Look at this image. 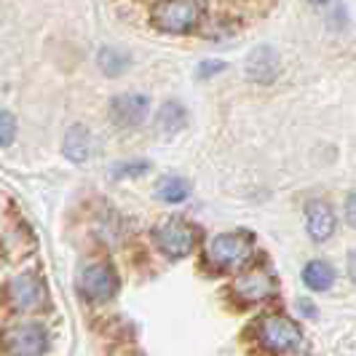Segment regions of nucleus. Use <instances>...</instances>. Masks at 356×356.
<instances>
[{"mask_svg": "<svg viewBox=\"0 0 356 356\" xmlns=\"http://www.w3.org/2000/svg\"><path fill=\"white\" fill-rule=\"evenodd\" d=\"M78 286L89 300L102 303V300H110L118 292V276H115L113 266H107V263H91L81 270Z\"/></svg>", "mask_w": 356, "mask_h": 356, "instance_id": "nucleus-5", "label": "nucleus"}, {"mask_svg": "<svg viewBox=\"0 0 356 356\" xmlns=\"http://www.w3.org/2000/svg\"><path fill=\"white\" fill-rule=\"evenodd\" d=\"M346 220L356 228V193L348 196V201H346Z\"/></svg>", "mask_w": 356, "mask_h": 356, "instance_id": "nucleus-21", "label": "nucleus"}, {"mask_svg": "<svg viewBox=\"0 0 356 356\" xmlns=\"http://www.w3.org/2000/svg\"><path fill=\"white\" fill-rule=\"evenodd\" d=\"M311 3H316V6H321V3H330V0H311Z\"/></svg>", "mask_w": 356, "mask_h": 356, "instance_id": "nucleus-23", "label": "nucleus"}, {"mask_svg": "<svg viewBox=\"0 0 356 356\" xmlns=\"http://www.w3.org/2000/svg\"><path fill=\"white\" fill-rule=\"evenodd\" d=\"M348 273H351V279L356 282V250L348 254Z\"/></svg>", "mask_w": 356, "mask_h": 356, "instance_id": "nucleus-22", "label": "nucleus"}, {"mask_svg": "<svg viewBox=\"0 0 356 356\" xmlns=\"http://www.w3.org/2000/svg\"><path fill=\"white\" fill-rule=\"evenodd\" d=\"M6 295H8V303L17 311H35L46 303V284L35 273H22L17 279H11Z\"/></svg>", "mask_w": 356, "mask_h": 356, "instance_id": "nucleus-7", "label": "nucleus"}, {"mask_svg": "<svg viewBox=\"0 0 356 356\" xmlns=\"http://www.w3.org/2000/svg\"><path fill=\"white\" fill-rule=\"evenodd\" d=\"M156 244L166 257H185L196 247V231L182 220H166L156 228Z\"/></svg>", "mask_w": 356, "mask_h": 356, "instance_id": "nucleus-6", "label": "nucleus"}, {"mask_svg": "<svg viewBox=\"0 0 356 356\" xmlns=\"http://www.w3.org/2000/svg\"><path fill=\"white\" fill-rule=\"evenodd\" d=\"M65 156L75 163H83L89 159V131L83 126H72L65 134Z\"/></svg>", "mask_w": 356, "mask_h": 356, "instance_id": "nucleus-12", "label": "nucleus"}, {"mask_svg": "<svg viewBox=\"0 0 356 356\" xmlns=\"http://www.w3.org/2000/svg\"><path fill=\"white\" fill-rule=\"evenodd\" d=\"M150 113V99L145 94H121L113 99L110 105V115L113 121L121 126H137L143 124Z\"/></svg>", "mask_w": 356, "mask_h": 356, "instance_id": "nucleus-10", "label": "nucleus"}, {"mask_svg": "<svg viewBox=\"0 0 356 356\" xmlns=\"http://www.w3.org/2000/svg\"><path fill=\"white\" fill-rule=\"evenodd\" d=\"M254 238L252 233H222L209 244V263L220 270L238 268L252 254Z\"/></svg>", "mask_w": 356, "mask_h": 356, "instance_id": "nucleus-3", "label": "nucleus"}, {"mask_svg": "<svg viewBox=\"0 0 356 356\" xmlns=\"http://www.w3.org/2000/svg\"><path fill=\"white\" fill-rule=\"evenodd\" d=\"M303 282L311 289L324 292V289H330V286L335 284V270H332V266H327L321 260H314V263H308L303 268Z\"/></svg>", "mask_w": 356, "mask_h": 356, "instance_id": "nucleus-13", "label": "nucleus"}, {"mask_svg": "<svg viewBox=\"0 0 356 356\" xmlns=\"http://www.w3.org/2000/svg\"><path fill=\"white\" fill-rule=\"evenodd\" d=\"M305 228L314 241H327L335 233V212L324 201H311L305 207Z\"/></svg>", "mask_w": 356, "mask_h": 356, "instance_id": "nucleus-11", "label": "nucleus"}, {"mask_svg": "<svg viewBox=\"0 0 356 356\" xmlns=\"http://www.w3.org/2000/svg\"><path fill=\"white\" fill-rule=\"evenodd\" d=\"M279 54L273 46H257L252 49L250 56H247V65H244V72L247 78L254 81V83H273L279 78Z\"/></svg>", "mask_w": 356, "mask_h": 356, "instance_id": "nucleus-9", "label": "nucleus"}, {"mask_svg": "<svg viewBox=\"0 0 356 356\" xmlns=\"http://www.w3.org/2000/svg\"><path fill=\"white\" fill-rule=\"evenodd\" d=\"M204 3L201 0H159L153 8V24L161 33L185 35L201 22Z\"/></svg>", "mask_w": 356, "mask_h": 356, "instance_id": "nucleus-1", "label": "nucleus"}, {"mask_svg": "<svg viewBox=\"0 0 356 356\" xmlns=\"http://www.w3.org/2000/svg\"><path fill=\"white\" fill-rule=\"evenodd\" d=\"M99 67L107 75H121L129 67V56L124 51H118V49H102L99 51Z\"/></svg>", "mask_w": 356, "mask_h": 356, "instance_id": "nucleus-16", "label": "nucleus"}, {"mask_svg": "<svg viewBox=\"0 0 356 356\" xmlns=\"http://www.w3.org/2000/svg\"><path fill=\"white\" fill-rule=\"evenodd\" d=\"M14 137H17V121H14V115L6 113V110H0V147L11 145Z\"/></svg>", "mask_w": 356, "mask_h": 356, "instance_id": "nucleus-17", "label": "nucleus"}, {"mask_svg": "<svg viewBox=\"0 0 356 356\" xmlns=\"http://www.w3.org/2000/svg\"><path fill=\"white\" fill-rule=\"evenodd\" d=\"M121 166H124V169H115V172H113L115 177H124V175H143V172H147L150 163H147V161H137V163H121Z\"/></svg>", "mask_w": 356, "mask_h": 356, "instance_id": "nucleus-18", "label": "nucleus"}, {"mask_svg": "<svg viewBox=\"0 0 356 356\" xmlns=\"http://www.w3.org/2000/svg\"><path fill=\"white\" fill-rule=\"evenodd\" d=\"M159 126L163 131H177L185 126V110L179 102H166L159 110Z\"/></svg>", "mask_w": 356, "mask_h": 356, "instance_id": "nucleus-15", "label": "nucleus"}, {"mask_svg": "<svg viewBox=\"0 0 356 356\" xmlns=\"http://www.w3.org/2000/svg\"><path fill=\"white\" fill-rule=\"evenodd\" d=\"M273 292H276V279L268 270H250V273H241L233 282V295L247 305L263 303Z\"/></svg>", "mask_w": 356, "mask_h": 356, "instance_id": "nucleus-8", "label": "nucleus"}, {"mask_svg": "<svg viewBox=\"0 0 356 356\" xmlns=\"http://www.w3.org/2000/svg\"><path fill=\"white\" fill-rule=\"evenodd\" d=\"M222 70H225V62H204V65L198 67V75H201V78H209V75L222 72Z\"/></svg>", "mask_w": 356, "mask_h": 356, "instance_id": "nucleus-19", "label": "nucleus"}, {"mask_svg": "<svg viewBox=\"0 0 356 356\" xmlns=\"http://www.w3.org/2000/svg\"><path fill=\"white\" fill-rule=\"evenodd\" d=\"M260 343L273 354H289L300 348L303 330L298 327V321L286 319V316H268L260 324Z\"/></svg>", "mask_w": 356, "mask_h": 356, "instance_id": "nucleus-2", "label": "nucleus"}, {"mask_svg": "<svg viewBox=\"0 0 356 356\" xmlns=\"http://www.w3.org/2000/svg\"><path fill=\"white\" fill-rule=\"evenodd\" d=\"M298 311L305 314V316H311V319H316V316H319V308L311 303V300H298Z\"/></svg>", "mask_w": 356, "mask_h": 356, "instance_id": "nucleus-20", "label": "nucleus"}, {"mask_svg": "<svg viewBox=\"0 0 356 356\" xmlns=\"http://www.w3.org/2000/svg\"><path fill=\"white\" fill-rule=\"evenodd\" d=\"M156 196L166 204H179L191 196V182L182 177H163L156 185Z\"/></svg>", "mask_w": 356, "mask_h": 356, "instance_id": "nucleus-14", "label": "nucleus"}, {"mask_svg": "<svg viewBox=\"0 0 356 356\" xmlns=\"http://www.w3.org/2000/svg\"><path fill=\"white\" fill-rule=\"evenodd\" d=\"M0 348H3L6 354H14V356L43 354V351L49 348L46 330H43L40 324H17V327H11V330L3 332Z\"/></svg>", "mask_w": 356, "mask_h": 356, "instance_id": "nucleus-4", "label": "nucleus"}]
</instances>
